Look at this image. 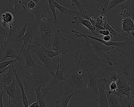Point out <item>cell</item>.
<instances>
[{
  "mask_svg": "<svg viewBox=\"0 0 134 107\" xmlns=\"http://www.w3.org/2000/svg\"><path fill=\"white\" fill-rule=\"evenodd\" d=\"M84 46L78 49L74 53L76 64L88 73H97L99 69H106L108 66L106 59L102 58L94 53L91 43L86 37Z\"/></svg>",
  "mask_w": 134,
  "mask_h": 107,
  "instance_id": "6da1fadb",
  "label": "cell"
},
{
  "mask_svg": "<svg viewBox=\"0 0 134 107\" xmlns=\"http://www.w3.org/2000/svg\"><path fill=\"white\" fill-rule=\"evenodd\" d=\"M27 2L23 0H9L6 7L0 8V12L8 11L14 16V20L9 26V37L15 35L26 24L34 14L28 9Z\"/></svg>",
  "mask_w": 134,
  "mask_h": 107,
  "instance_id": "7a4b0ae2",
  "label": "cell"
},
{
  "mask_svg": "<svg viewBox=\"0 0 134 107\" xmlns=\"http://www.w3.org/2000/svg\"><path fill=\"white\" fill-rule=\"evenodd\" d=\"M115 51L109 57L112 63L110 70L117 71L134 91V55H132L134 52V47L129 53L119 51L117 54Z\"/></svg>",
  "mask_w": 134,
  "mask_h": 107,
  "instance_id": "3957f363",
  "label": "cell"
},
{
  "mask_svg": "<svg viewBox=\"0 0 134 107\" xmlns=\"http://www.w3.org/2000/svg\"><path fill=\"white\" fill-rule=\"evenodd\" d=\"M24 82L26 93L30 91L34 100L36 90H41L45 88L47 83L50 82L54 76V74L50 71L42 67L34 68L32 72H29L27 69L22 67L20 69Z\"/></svg>",
  "mask_w": 134,
  "mask_h": 107,
  "instance_id": "277c9868",
  "label": "cell"
},
{
  "mask_svg": "<svg viewBox=\"0 0 134 107\" xmlns=\"http://www.w3.org/2000/svg\"><path fill=\"white\" fill-rule=\"evenodd\" d=\"M56 29L52 12L43 13L38 24L34 44H41L52 50Z\"/></svg>",
  "mask_w": 134,
  "mask_h": 107,
  "instance_id": "5b68a950",
  "label": "cell"
},
{
  "mask_svg": "<svg viewBox=\"0 0 134 107\" xmlns=\"http://www.w3.org/2000/svg\"><path fill=\"white\" fill-rule=\"evenodd\" d=\"M88 74L78 65L74 64L64 75L65 79L63 81L62 87L67 93H87L89 85L84 79Z\"/></svg>",
  "mask_w": 134,
  "mask_h": 107,
  "instance_id": "8992f818",
  "label": "cell"
},
{
  "mask_svg": "<svg viewBox=\"0 0 134 107\" xmlns=\"http://www.w3.org/2000/svg\"><path fill=\"white\" fill-rule=\"evenodd\" d=\"M30 49L34 53V59H39L43 63L41 66L42 68L50 71L54 75L55 71L58 68V64H56L52 61V58L47 56L42 50L41 45L40 44H30Z\"/></svg>",
  "mask_w": 134,
  "mask_h": 107,
  "instance_id": "52a82bcc",
  "label": "cell"
},
{
  "mask_svg": "<svg viewBox=\"0 0 134 107\" xmlns=\"http://www.w3.org/2000/svg\"><path fill=\"white\" fill-rule=\"evenodd\" d=\"M0 87H2L9 96L6 107H15L18 100L22 97L21 91L19 85L16 83L15 76L10 85L0 83Z\"/></svg>",
  "mask_w": 134,
  "mask_h": 107,
  "instance_id": "ba28073f",
  "label": "cell"
},
{
  "mask_svg": "<svg viewBox=\"0 0 134 107\" xmlns=\"http://www.w3.org/2000/svg\"><path fill=\"white\" fill-rule=\"evenodd\" d=\"M4 43V44L1 46L0 49L1 62L5 61L8 58L12 59L18 58L19 59L20 69L21 68V61L23 58L21 55L19 54L18 49L10 41L7 40Z\"/></svg>",
  "mask_w": 134,
  "mask_h": 107,
  "instance_id": "9c48e42d",
  "label": "cell"
},
{
  "mask_svg": "<svg viewBox=\"0 0 134 107\" xmlns=\"http://www.w3.org/2000/svg\"><path fill=\"white\" fill-rule=\"evenodd\" d=\"M39 21H40L37 19L34 14L29 22L27 23L26 33L25 35L22 38L23 45L21 50L19 53L20 55H21L24 47L28 44L32 43L33 39H34L35 38Z\"/></svg>",
  "mask_w": 134,
  "mask_h": 107,
  "instance_id": "30bf717a",
  "label": "cell"
},
{
  "mask_svg": "<svg viewBox=\"0 0 134 107\" xmlns=\"http://www.w3.org/2000/svg\"><path fill=\"white\" fill-rule=\"evenodd\" d=\"M71 31L72 32L75 33L76 36L78 38L83 37L85 36L100 41L107 46L115 47H116L117 50L120 51H124L125 50H126L130 45L133 44V41L132 40V37H129L128 39L121 42H116L114 41H104L102 39H99V38L94 37L90 35H87V34H83L74 29H71Z\"/></svg>",
  "mask_w": 134,
  "mask_h": 107,
  "instance_id": "8fae6325",
  "label": "cell"
},
{
  "mask_svg": "<svg viewBox=\"0 0 134 107\" xmlns=\"http://www.w3.org/2000/svg\"><path fill=\"white\" fill-rule=\"evenodd\" d=\"M58 57V68L55 74L54 75L51 80L50 81L48 86L45 88L41 90V92L44 95L46 96V94L51 90H57L60 87H62V83L63 81L65 79V76L63 75L65 69L59 70L60 68V57Z\"/></svg>",
  "mask_w": 134,
  "mask_h": 107,
  "instance_id": "7c38bea8",
  "label": "cell"
},
{
  "mask_svg": "<svg viewBox=\"0 0 134 107\" xmlns=\"http://www.w3.org/2000/svg\"><path fill=\"white\" fill-rule=\"evenodd\" d=\"M86 37L91 43V47L93 51L97 55L102 58V56L107 58L112 53L116 51V47L113 46H108L100 41L86 36Z\"/></svg>",
  "mask_w": 134,
  "mask_h": 107,
  "instance_id": "4fadbf2b",
  "label": "cell"
},
{
  "mask_svg": "<svg viewBox=\"0 0 134 107\" xmlns=\"http://www.w3.org/2000/svg\"><path fill=\"white\" fill-rule=\"evenodd\" d=\"M107 81V79L106 78L98 80L99 96L98 98H96V100L98 102L99 106L101 107H109L107 96V90L105 87V84Z\"/></svg>",
  "mask_w": 134,
  "mask_h": 107,
  "instance_id": "5bb4252c",
  "label": "cell"
},
{
  "mask_svg": "<svg viewBox=\"0 0 134 107\" xmlns=\"http://www.w3.org/2000/svg\"><path fill=\"white\" fill-rule=\"evenodd\" d=\"M132 88L124 77L120 75V79L117 82V88L114 93L121 98L131 96Z\"/></svg>",
  "mask_w": 134,
  "mask_h": 107,
  "instance_id": "9a60e30c",
  "label": "cell"
},
{
  "mask_svg": "<svg viewBox=\"0 0 134 107\" xmlns=\"http://www.w3.org/2000/svg\"><path fill=\"white\" fill-rule=\"evenodd\" d=\"M30 10L34 13L39 21L40 20L43 13L52 12L49 8L48 0H40L36 7Z\"/></svg>",
  "mask_w": 134,
  "mask_h": 107,
  "instance_id": "2e32d148",
  "label": "cell"
},
{
  "mask_svg": "<svg viewBox=\"0 0 134 107\" xmlns=\"http://www.w3.org/2000/svg\"><path fill=\"white\" fill-rule=\"evenodd\" d=\"M66 39L64 37L59 29H56L55 33L54 39L52 47V50L60 51L66 49Z\"/></svg>",
  "mask_w": 134,
  "mask_h": 107,
  "instance_id": "e0dca14e",
  "label": "cell"
},
{
  "mask_svg": "<svg viewBox=\"0 0 134 107\" xmlns=\"http://www.w3.org/2000/svg\"><path fill=\"white\" fill-rule=\"evenodd\" d=\"M30 44H29L27 46L24 47L22 53L24 55V57L26 60V63L23 68L28 70L30 67L33 68H40L41 66L38 65L35 62V60L33 57L32 56L30 53Z\"/></svg>",
  "mask_w": 134,
  "mask_h": 107,
  "instance_id": "ac0fdd59",
  "label": "cell"
},
{
  "mask_svg": "<svg viewBox=\"0 0 134 107\" xmlns=\"http://www.w3.org/2000/svg\"><path fill=\"white\" fill-rule=\"evenodd\" d=\"M107 16H105L103 18V26L105 28V29L108 30L110 34L114 37V41L116 42H121V41H124V40H126L129 38V37H125V33H119L115 31V30L113 29L109 25L107 22L106 20Z\"/></svg>",
  "mask_w": 134,
  "mask_h": 107,
  "instance_id": "d6986e66",
  "label": "cell"
},
{
  "mask_svg": "<svg viewBox=\"0 0 134 107\" xmlns=\"http://www.w3.org/2000/svg\"><path fill=\"white\" fill-rule=\"evenodd\" d=\"M74 21H71L72 24H75L77 26H79L80 24H81L88 29L92 33L96 35H98V33H96V28L92 25L90 21L87 19H83L79 14L77 15L76 16L74 17Z\"/></svg>",
  "mask_w": 134,
  "mask_h": 107,
  "instance_id": "ffe728a7",
  "label": "cell"
},
{
  "mask_svg": "<svg viewBox=\"0 0 134 107\" xmlns=\"http://www.w3.org/2000/svg\"><path fill=\"white\" fill-rule=\"evenodd\" d=\"M15 71L16 69L13 64L7 73H3L0 74V83H3L7 85H10L15 78Z\"/></svg>",
  "mask_w": 134,
  "mask_h": 107,
  "instance_id": "44dd1931",
  "label": "cell"
},
{
  "mask_svg": "<svg viewBox=\"0 0 134 107\" xmlns=\"http://www.w3.org/2000/svg\"><path fill=\"white\" fill-rule=\"evenodd\" d=\"M15 79H16V82L17 84H18L21 88L22 92V98L24 102L25 106L28 107L29 106V100L26 96V94L25 91V87H24V82L22 76L20 72H17L15 71Z\"/></svg>",
  "mask_w": 134,
  "mask_h": 107,
  "instance_id": "7402d4cb",
  "label": "cell"
},
{
  "mask_svg": "<svg viewBox=\"0 0 134 107\" xmlns=\"http://www.w3.org/2000/svg\"><path fill=\"white\" fill-rule=\"evenodd\" d=\"M122 33L128 35L129 37H132L131 33L134 30V23L131 17L124 18L122 21Z\"/></svg>",
  "mask_w": 134,
  "mask_h": 107,
  "instance_id": "603a6c76",
  "label": "cell"
},
{
  "mask_svg": "<svg viewBox=\"0 0 134 107\" xmlns=\"http://www.w3.org/2000/svg\"><path fill=\"white\" fill-rule=\"evenodd\" d=\"M107 96L109 107H121L120 98L114 92L111 91L110 90L107 91Z\"/></svg>",
  "mask_w": 134,
  "mask_h": 107,
  "instance_id": "cb8c5ba5",
  "label": "cell"
},
{
  "mask_svg": "<svg viewBox=\"0 0 134 107\" xmlns=\"http://www.w3.org/2000/svg\"><path fill=\"white\" fill-rule=\"evenodd\" d=\"M130 3L131 0H127L118 5L121 9L120 15L122 16L124 18L130 17L133 12V11L132 10L131 8Z\"/></svg>",
  "mask_w": 134,
  "mask_h": 107,
  "instance_id": "d4e9b609",
  "label": "cell"
},
{
  "mask_svg": "<svg viewBox=\"0 0 134 107\" xmlns=\"http://www.w3.org/2000/svg\"><path fill=\"white\" fill-rule=\"evenodd\" d=\"M87 77L89 80L88 85L89 86L93 91V93L99 96V91L98 85V79L97 78V73H90L88 74Z\"/></svg>",
  "mask_w": 134,
  "mask_h": 107,
  "instance_id": "484cf974",
  "label": "cell"
},
{
  "mask_svg": "<svg viewBox=\"0 0 134 107\" xmlns=\"http://www.w3.org/2000/svg\"><path fill=\"white\" fill-rule=\"evenodd\" d=\"M54 3L55 5L56 8L58 9L60 11V15L59 17H61L63 15H69L68 17H70L74 14H79V10H74V9H69L66 8L64 7L62 5L55 1V0H54Z\"/></svg>",
  "mask_w": 134,
  "mask_h": 107,
  "instance_id": "4316f807",
  "label": "cell"
},
{
  "mask_svg": "<svg viewBox=\"0 0 134 107\" xmlns=\"http://www.w3.org/2000/svg\"><path fill=\"white\" fill-rule=\"evenodd\" d=\"M77 93H69L65 92L62 98L55 100L56 107H67L71 98Z\"/></svg>",
  "mask_w": 134,
  "mask_h": 107,
  "instance_id": "83f0119b",
  "label": "cell"
},
{
  "mask_svg": "<svg viewBox=\"0 0 134 107\" xmlns=\"http://www.w3.org/2000/svg\"><path fill=\"white\" fill-rule=\"evenodd\" d=\"M91 11V16L96 19L101 14L102 8L99 0H94L89 6Z\"/></svg>",
  "mask_w": 134,
  "mask_h": 107,
  "instance_id": "f1b7e54d",
  "label": "cell"
},
{
  "mask_svg": "<svg viewBox=\"0 0 134 107\" xmlns=\"http://www.w3.org/2000/svg\"><path fill=\"white\" fill-rule=\"evenodd\" d=\"M72 5L76 6L79 10V15L81 17H83L86 19L89 20L90 17L87 14V11L86 8L84 7L81 3V0H71Z\"/></svg>",
  "mask_w": 134,
  "mask_h": 107,
  "instance_id": "f546056e",
  "label": "cell"
},
{
  "mask_svg": "<svg viewBox=\"0 0 134 107\" xmlns=\"http://www.w3.org/2000/svg\"><path fill=\"white\" fill-rule=\"evenodd\" d=\"M121 107H134V95L120 98Z\"/></svg>",
  "mask_w": 134,
  "mask_h": 107,
  "instance_id": "4dcf8cb0",
  "label": "cell"
},
{
  "mask_svg": "<svg viewBox=\"0 0 134 107\" xmlns=\"http://www.w3.org/2000/svg\"><path fill=\"white\" fill-rule=\"evenodd\" d=\"M35 93L36 94V100H37L39 101L40 106L44 107H48V104L45 99V96L42 93L41 90H35Z\"/></svg>",
  "mask_w": 134,
  "mask_h": 107,
  "instance_id": "1f68e13d",
  "label": "cell"
},
{
  "mask_svg": "<svg viewBox=\"0 0 134 107\" xmlns=\"http://www.w3.org/2000/svg\"><path fill=\"white\" fill-rule=\"evenodd\" d=\"M48 3H49V6L50 10L52 12L53 16L54 18L55 27L56 28H59L60 27V22L58 20V17H57V13L55 11L56 7L54 4V0H48Z\"/></svg>",
  "mask_w": 134,
  "mask_h": 107,
  "instance_id": "d6a6232c",
  "label": "cell"
},
{
  "mask_svg": "<svg viewBox=\"0 0 134 107\" xmlns=\"http://www.w3.org/2000/svg\"><path fill=\"white\" fill-rule=\"evenodd\" d=\"M101 7L102 10L101 14H103L107 16L109 14L108 11V6L110 0H99Z\"/></svg>",
  "mask_w": 134,
  "mask_h": 107,
  "instance_id": "836d02e7",
  "label": "cell"
},
{
  "mask_svg": "<svg viewBox=\"0 0 134 107\" xmlns=\"http://www.w3.org/2000/svg\"><path fill=\"white\" fill-rule=\"evenodd\" d=\"M18 61H19L18 58H15V59H11V60L7 61H4L1 62L0 64V72L3 71L4 69L7 68L8 66L14 64L17 62Z\"/></svg>",
  "mask_w": 134,
  "mask_h": 107,
  "instance_id": "e575fe53",
  "label": "cell"
},
{
  "mask_svg": "<svg viewBox=\"0 0 134 107\" xmlns=\"http://www.w3.org/2000/svg\"><path fill=\"white\" fill-rule=\"evenodd\" d=\"M127 0H112L110 1L108 6V11L109 12L110 9L116 7L117 5L121 3H123Z\"/></svg>",
  "mask_w": 134,
  "mask_h": 107,
  "instance_id": "d590c367",
  "label": "cell"
},
{
  "mask_svg": "<svg viewBox=\"0 0 134 107\" xmlns=\"http://www.w3.org/2000/svg\"><path fill=\"white\" fill-rule=\"evenodd\" d=\"M120 74L117 71H113L110 74L109 79L111 82H117L120 79Z\"/></svg>",
  "mask_w": 134,
  "mask_h": 107,
  "instance_id": "8d00e7d4",
  "label": "cell"
},
{
  "mask_svg": "<svg viewBox=\"0 0 134 107\" xmlns=\"http://www.w3.org/2000/svg\"><path fill=\"white\" fill-rule=\"evenodd\" d=\"M36 3L33 0H30L29 2H27V7L29 10H32L36 7Z\"/></svg>",
  "mask_w": 134,
  "mask_h": 107,
  "instance_id": "74e56055",
  "label": "cell"
},
{
  "mask_svg": "<svg viewBox=\"0 0 134 107\" xmlns=\"http://www.w3.org/2000/svg\"><path fill=\"white\" fill-rule=\"evenodd\" d=\"M94 0H81V3L84 7L85 8L90 6Z\"/></svg>",
  "mask_w": 134,
  "mask_h": 107,
  "instance_id": "f35d334b",
  "label": "cell"
},
{
  "mask_svg": "<svg viewBox=\"0 0 134 107\" xmlns=\"http://www.w3.org/2000/svg\"><path fill=\"white\" fill-rule=\"evenodd\" d=\"M110 90L114 92L117 88V82H112L109 85Z\"/></svg>",
  "mask_w": 134,
  "mask_h": 107,
  "instance_id": "ab89813d",
  "label": "cell"
},
{
  "mask_svg": "<svg viewBox=\"0 0 134 107\" xmlns=\"http://www.w3.org/2000/svg\"><path fill=\"white\" fill-rule=\"evenodd\" d=\"M98 32L100 34L101 36L102 37H103V36L111 35L110 32L107 29H101V30H99Z\"/></svg>",
  "mask_w": 134,
  "mask_h": 107,
  "instance_id": "60d3db41",
  "label": "cell"
},
{
  "mask_svg": "<svg viewBox=\"0 0 134 107\" xmlns=\"http://www.w3.org/2000/svg\"><path fill=\"white\" fill-rule=\"evenodd\" d=\"M102 39L103 40H104V41H111V39H112V35H107L103 36Z\"/></svg>",
  "mask_w": 134,
  "mask_h": 107,
  "instance_id": "b9f144b4",
  "label": "cell"
},
{
  "mask_svg": "<svg viewBox=\"0 0 134 107\" xmlns=\"http://www.w3.org/2000/svg\"><path fill=\"white\" fill-rule=\"evenodd\" d=\"M29 107H40V103H39V101H38L37 100H36V102H35L32 104L30 105H29Z\"/></svg>",
  "mask_w": 134,
  "mask_h": 107,
  "instance_id": "7bdbcfd3",
  "label": "cell"
},
{
  "mask_svg": "<svg viewBox=\"0 0 134 107\" xmlns=\"http://www.w3.org/2000/svg\"><path fill=\"white\" fill-rule=\"evenodd\" d=\"M130 17L132 21L133 22H134V11H133L132 14L131 15V17Z\"/></svg>",
  "mask_w": 134,
  "mask_h": 107,
  "instance_id": "ee69618b",
  "label": "cell"
},
{
  "mask_svg": "<svg viewBox=\"0 0 134 107\" xmlns=\"http://www.w3.org/2000/svg\"><path fill=\"white\" fill-rule=\"evenodd\" d=\"M33 1L35 2V3H36V4H37L38 3V2L40 1V0H33Z\"/></svg>",
  "mask_w": 134,
  "mask_h": 107,
  "instance_id": "f6af8a7d",
  "label": "cell"
},
{
  "mask_svg": "<svg viewBox=\"0 0 134 107\" xmlns=\"http://www.w3.org/2000/svg\"><path fill=\"white\" fill-rule=\"evenodd\" d=\"M131 36H134V30L131 33Z\"/></svg>",
  "mask_w": 134,
  "mask_h": 107,
  "instance_id": "bcb514c9",
  "label": "cell"
},
{
  "mask_svg": "<svg viewBox=\"0 0 134 107\" xmlns=\"http://www.w3.org/2000/svg\"><path fill=\"white\" fill-rule=\"evenodd\" d=\"M133 44H134V41H133Z\"/></svg>",
  "mask_w": 134,
  "mask_h": 107,
  "instance_id": "7dc6e473",
  "label": "cell"
}]
</instances>
